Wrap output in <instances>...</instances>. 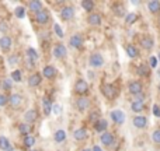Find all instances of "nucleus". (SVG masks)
Returning a JSON list of instances; mask_svg holds the SVG:
<instances>
[{
    "mask_svg": "<svg viewBox=\"0 0 160 151\" xmlns=\"http://www.w3.org/2000/svg\"><path fill=\"white\" fill-rule=\"evenodd\" d=\"M52 53H53V56H55L56 59H63V58H66L68 56V49H66V46H65L62 42H59V44H56L55 46H53Z\"/></svg>",
    "mask_w": 160,
    "mask_h": 151,
    "instance_id": "20e7f679",
    "label": "nucleus"
},
{
    "mask_svg": "<svg viewBox=\"0 0 160 151\" xmlns=\"http://www.w3.org/2000/svg\"><path fill=\"white\" fill-rule=\"evenodd\" d=\"M8 31V24L6 21H0V32H7Z\"/></svg>",
    "mask_w": 160,
    "mask_h": 151,
    "instance_id": "c03bdc74",
    "label": "nucleus"
},
{
    "mask_svg": "<svg viewBox=\"0 0 160 151\" xmlns=\"http://www.w3.org/2000/svg\"><path fill=\"white\" fill-rule=\"evenodd\" d=\"M101 92H102V95H104L105 98L114 99L117 97V94H118V90H117V87L115 85H112V84H102Z\"/></svg>",
    "mask_w": 160,
    "mask_h": 151,
    "instance_id": "f257e3e1",
    "label": "nucleus"
},
{
    "mask_svg": "<svg viewBox=\"0 0 160 151\" xmlns=\"http://www.w3.org/2000/svg\"><path fill=\"white\" fill-rule=\"evenodd\" d=\"M6 104H8V97H6L4 94H0V106H4Z\"/></svg>",
    "mask_w": 160,
    "mask_h": 151,
    "instance_id": "37998d69",
    "label": "nucleus"
},
{
    "mask_svg": "<svg viewBox=\"0 0 160 151\" xmlns=\"http://www.w3.org/2000/svg\"><path fill=\"white\" fill-rule=\"evenodd\" d=\"M37 139L34 137L32 134L31 136H27V137H24V140H22V144H24V147H27V149H32L34 144H35Z\"/></svg>",
    "mask_w": 160,
    "mask_h": 151,
    "instance_id": "c85d7f7f",
    "label": "nucleus"
},
{
    "mask_svg": "<svg viewBox=\"0 0 160 151\" xmlns=\"http://www.w3.org/2000/svg\"><path fill=\"white\" fill-rule=\"evenodd\" d=\"M75 92L79 94V95H84V94L88 92V84L84 80H78L75 83Z\"/></svg>",
    "mask_w": 160,
    "mask_h": 151,
    "instance_id": "0eeeda50",
    "label": "nucleus"
},
{
    "mask_svg": "<svg viewBox=\"0 0 160 151\" xmlns=\"http://www.w3.org/2000/svg\"><path fill=\"white\" fill-rule=\"evenodd\" d=\"M10 146H11V144H10V140H8L7 137H4V136H0V150L6 151Z\"/></svg>",
    "mask_w": 160,
    "mask_h": 151,
    "instance_id": "2f4dec72",
    "label": "nucleus"
},
{
    "mask_svg": "<svg viewBox=\"0 0 160 151\" xmlns=\"http://www.w3.org/2000/svg\"><path fill=\"white\" fill-rule=\"evenodd\" d=\"M128 91H129L132 95H139V94H142V91H143V85H142L141 81H131L129 84H128Z\"/></svg>",
    "mask_w": 160,
    "mask_h": 151,
    "instance_id": "423d86ee",
    "label": "nucleus"
},
{
    "mask_svg": "<svg viewBox=\"0 0 160 151\" xmlns=\"http://www.w3.org/2000/svg\"><path fill=\"white\" fill-rule=\"evenodd\" d=\"M88 63H90V66L93 67V69H100V67H102V64H104V58H102L101 53L96 52L90 56Z\"/></svg>",
    "mask_w": 160,
    "mask_h": 151,
    "instance_id": "7ed1b4c3",
    "label": "nucleus"
},
{
    "mask_svg": "<svg viewBox=\"0 0 160 151\" xmlns=\"http://www.w3.org/2000/svg\"><path fill=\"white\" fill-rule=\"evenodd\" d=\"M6 151H14V147H13V146H10V147H8V149L6 150Z\"/></svg>",
    "mask_w": 160,
    "mask_h": 151,
    "instance_id": "603ef678",
    "label": "nucleus"
},
{
    "mask_svg": "<svg viewBox=\"0 0 160 151\" xmlns=\"http://www.w3.org/2000/svg\"><path fill=\"white\" fill-rule=\"evenodd\" d=\"M101 21H102V17L100 16L98 13H91V14H88V17H87V22L90 25H94V27H98V25L101 24Z\"/></svg>",
    "mask_w": 160,
    "mask_h": 151,
    "instance_id": "a211bd4d",
    "label": "nucleus"
},
{
    "mask_svg": "<svg viewBox=\"0 0 160 151\" xmlns=\"http://www.w3.org/2000/svg\"><path fill=\"white\" fill-rule=\"evenodd\" d=\"M152 139H153V141H155V143L160 144V129H158V130H155V132H153Z\"/></svg>",
    "mask_w": 160,
    "mask_h": 151,
    "instance_id": "a19ab883",
    "label": "nucleus"
},
{
    "mask_svg": "<svg viewBox=\"0 0 160 151\" xmlns=\"http://www.w3.org/2000/svg\"><path fill=\"white\" fill-rule=\"evenodd\" d=\"M82 151H93V150H91V149H83Z\"/></svg>",
    "mask_w": 160,
    "mask_h": 151,
    "instance_id": "864d4df0",
    "label": "nucleus"
},
{
    "mask_svg": "<svg viewBox=\"0 0 160 151\" xmlns=\"http://www.w3.org/2000/svg\"><path fill=\"white\" fill-rule=\"evenodd\" d=\"M53 31H55V34L59 36V38H63V36H65L63 30L61 28V25H59V24H55V25H53Z\"/></svg>",
    "mask_w": 160,
    "mask_h": 151,
    "instance_id": "58836bf2",
    "label": "nucleus"
},
{
    "mask_svg": "<svg viewBox=\"0 0 160 151\" xmlns=\"http://www.w3.org/2000/svg\"><path fill=\"white\" fill-rule=\"evenodd\" d=\"M107 127H108V122L105 120V119H100V120H97L96 123H94V130L98 133L107 132Z\"/></svg>",
    "mask_w": 160,
    "mask_h": 151,
    "instance_id": "4be33fe9",
    "label": "nucleus"
},
{
    "mask_svg": "<svg viewBox=\"0 0 160 151\" xmlns=\"http://www.w3.org/2000/svg\"><path fill=\"white\" fill-rule=\"evenodd\" d=\"M91 150H93V151H102V149H101V147H100V146H94Z\"/></svg>",
    "mask_w": 160,
    "mask_h": 151,
    "instance_id": "3c124183",
    "label": "nucleus"
},
{
    "mask_svg": "<svg viewBox=\"0 0 160 151\" xmlns=\"http://www.w3.org/2000/svg\"><path fill=\"white\" fill-rule=\"evenodd\" d=\"M25 67H27L28 70L35 69V62H32V60H30V59H27V62H25Z\"/></svg>",
    "mask_w": 160,
    "mask_h": 151,
    "instance_id": "49530a36",
    "label": "nucleus"
},
{
    "mask_svg": "<svg viewBox=\"0 0 160 151\" xmlns=\"http://www.w3.org/2000/svg\"><path fill=\"white\" fill-rule=\"evenodd\" d=\"M88 119H90V122L96 123L97 120H100V113H98V112H91L90 116H88Z\"/></svg>",
    "mask_w": 160,
    "mask_h": 151,
    "instance_id": "ea45409f",
    "label": "nucleus"
},
{
    "mask_svg": "<svg viewBox=\"0 0 160 151\" xmlns=\"http://www.w3.org/2000/svg\"><path fill=\"white\" fill-rule=\"evenodd\" d=\"M73 17H75V7L72 6H65L61 10V18L63 21H70Z\"/></svg>",
    "mask_w": 160,
    "mask_h": 151,
    "instance_id": "39448f33",
    "label": "nucleus"
},
{
    "mask_svg": "<svg viewBox=\"0 0 160 151\" xmlns=\"http://www.w3.org/2000/svg\"><path fill=\"white\" fill-rule=\"evenodd\" d=\"M82 7H83V10H86V11H93L94 10V2L93 0H83Z\"/></svg>",
    "mask_w": 160,
    "mask_h": 151,
    "instance_id": "7c9ffc66",
    "label": "nucleus"
},
{
    "mask_svg": "<svg viewBox=\"0 0 160 151\" xmlns=\"http://www.w3.org/2000/svg\"><path fill=\"white\" fill-rule=\"evenodd\" d=\"M114 14H115V16H118V17H122V16H124V14H125L124 6H121V4L114 6Z\"/></svg>",
    "mask_w": 160,
    "mask_h": 151,
    "instance_id": "e433bc0d",
    "label": "nucleus"
},
{
    "mask_svg": "<svg viewBox=\"0 0 160 151\" xmlns=\"http://www.w3.org/2000/svg\"><path fill=\"white\" fill-rule=\"evenodd\" d=\"M158 60H159V62H160V52H159V53H158Z\"/></svg>",
    "mask_w": 160,
    "mask_h": 151,
    "instance_id": "5fc2aeb1",
    "label": "nucleus"
},
{
    "mask_svg": "<svg viewBox=\"0 0 160 151\" xmlns=\"http://www.w3.org/2000/svg\"><path fill=\"white\" fill-rule=\"evenodd\" d=\"M158 76H159V78H160V69L158 70Z\"/></svg>",
    "mask_w": 160,
    "mask_h": 151,
    "instance_id": "6e6d98bb",
    "label": "nucleus"
},
{
    "mask_svg": "<svg viewBox=\"0 0 160 151\" xmlns=\"http://www.w3.org/2000/svg\"><path fill=\"white\" fill-rule=\"evenodd\" d=\"M153 115H155L156 118H160V106L158 104L153 105Z\"/></svg>",
    "mask_w": 160,
    "mask_h": 151,
    "instance_id": "de8ad7c7",
    "label": "nucleus"
},
{
    "mask_svg": "<svg viewBox=\"0 0 160 151\" xmlns=\"http://www.w3.org/2000/svg\"><path fill=\"white\" fill-rule=\"evenodd\" d=\"M148 10L150 11L152 14H156L160 11V2L158 0H152V2L148 3Z\"/></svg>",
    "mask_w": 160,
    "mask_h": 151,
    "instance_id": "a878e982",
    "label": "nucleus"
},
{
    "mask_svg": "<svg viewBox=\"0 0 160 151\" xmlns=\"http://www.w3.org/2000/svg\"><path fill=\"white\" fill-rule=\"evenodd\" d=\"M135 101L143 102V101H145V97H143V94H139V95H136V97H135Z\"/></svg>",
    "mask_w": 160,
    "mask_h": 151,
    "instance_id": "8fccbe9b",
    "label": "nucleus"
},
{
    "mask_svg": "<svg viewBox=\"0 0 160 151\" xmlns=\"http://www.w3.org/2000/svg\"><path fill=\"white\" fill-rule=\"evenodd\" d=\"M153 45H155V41H153V38H150V36H143V38H141V46L143 48V49L150 50L153 48Z\"/></svg>",
    "mask_w": 160,
    "mask_h": 151,
    "instance_id": "b1692460",
    "label": "nucleus"
},
{
    "mask_svg": "<svg viewBox=\"0 0 160 151\" xmlns=\"http://www.w3.org/2000/svg\"><path fill=\"white\" fill-rule=\"evenodd\" d=\"M143 109H145V104H143V102L133 101L132 104H131V111H132L133 113H141Z\"/></svg>",
    "mask_w": 160,
    "mask_h": 151,
    "instance_id": "bb28decb",
    "label": "nucleus"
},
{
    "mask_svg": "<svg viewBox=\"0 0 160 151\" xmlns=\"http://www.w3.org/2000/svg\"><path fill=\"white\" fill-rule=\"evenodd\" d=\"M138 21V14L136 13H128L125 16V22L127 24H133V22Z\"/></svg>",
    "mask_w": 160,
    "mask_h": 151,
    "instance_id": "473e14b6",
    "label": "nucleus"
},
{
    "mask_svg": "<svg viewBox=\"0 0 160 151\" xmlns=\"http://www.w3.org/2000/svg\"><path fill=\"white\" fill-rule=\"evenodd\" d=\"M17 62H18V58H17V55H11L10 58H8V63H10V66H14V64H17Z\"/></svg>",
    "mask_w": 160,
    "mask_h": 151,
    "instance_id": "a18cd8bd",
    "label": "nucleus"
},
{
    "mask_svg": "<svg viewBox=\"0 0 160 151\" xmlns=\"http://www.w3.org/2000/svg\"><path fill=\"white\" fill-rule=\"evenodd\" d=\"M18 132L21 136H24V137H27V136H31V133L34 132V126L32 125H28V123H20L18 125Z\"/></svg>",
    "mask_w": 160,
    "mask_h": 151,
    "instance_id": "2eb2a0df",
    "label": "nucleus"
},
{
    "mask_svg": "<svg viewBox=\"0 0 160 151\" xmlns=\"http://www.w3.org/2000/svg\"><path fill=\"white\" fill-rule=\"evenodd\" d=\"M53 140H55L56 143H63V141L66 140V132L62 129L56 130L55 134H53Z\"/></svg>",
    "mask_w": 160,
    "mask_h": 151,
    "instance_id": "cd10ccee",
    "label": "nucleus"
},
{
    "mask_svg": "<svg viewBox=\"0 0 160 151\" xmlns=\"http://www.w3.org/2000/svg\"><path fill=\"white\" fill-rule=\"evenodd\" d=\"M111 119H112V122H115L117 125H122L125 122V113L122 112L121 109H114L112 112L110 113Z\"/></svg>",
    "mask_w": 160,
    "mask_h": 151,
    "instance_id": "9d476101",
    "label": "nucleus"
},
{
    "mask_svg": "<svg viewBox=\"0 0 160 151\" xmlns=\"http://www.w3.org/2000/svg\"><path fill=\"white\" fill-rule=\"evenodd\" d=\"M11 46H13V39H11V36H2L0 38V49L3 50V52H8V50L11 49Z\"/></svg>",
    "mask_w": 160,
    "mask_h": 151,
    "instance_id": "f8f14e48",
    "label": "nucleus"
},
{
    "mask_svg": "<svg viewBox=\"0 0 160 151\" xmlns=\"http://www.w3.org/2000/svg\"><path fill=\"white\" fill-rule=\"evenodd\" d=\"M100 141H101V144H104L105 147H111L114 144V141H115V137H114L112 133L104 132V133H101V136H100Z\"/></svg>",
    "mask_w": 160,
    "mask_h": 151,
    "instance_id": "6e6552de",
    "label": "nucleus"
},
{
    "mask_svg": "<svg viewBox=\"0 0 160 151\" xmlns=\"http://www.w3.org/2000/svg\"><path fill=\"white\" fill-rule=\"evenodd\" d=\"M38 111L37 109H28L27 112L24 113V120H25V123H28V125H32L34 122H37V119H38Z\"/></svg>",
    "mask_w": 160,
    "mask_h": 151,
    "instance_id": "1a4fd4ad",
    "label": "nucleus"
},
{
    "mask_svg": "<svg viewBox=\"0 0 160 151\" xmlns=\"http://www.w3.org/2000/svg\"><path fill=\"white\" fill-rule=\"evenodd\" d=\"M158 88H159V91H160V84H159V87H158Z\"/></svg>",
    "mask_w": 160,
    "mask_h": 151,
    "instance_id": "4d7b16f0",
    "label": "nucleus"
},
{
    "mask_svg": "<svg viewBox=\"0 0 160 151\" xmlns=\"http://www.w3.org/2000/svg\"><path fill=\"white\" fill-rule=\"evenodd\" d=\"M52 106H53V104H52V101H51L49 97H44V98H42V109H44L45 116L51 115V112H52Z\"/></svg>",
    "mask_w": 160,
    "mask_h": 151,
    "instance_id": "f3484780",
    "label": "nucleus"
},
{
    "mask_svg": "<svg viewBox=\"0 0 160 151\" xmlns=\"http://www.w3.org/2000/svg\"><path fill=\"white\" fill-rule=\"evenodd\" d=\"M25 53H27V59H30V60H32V62H37L38 58H39L38 53H37V50L34 49V48H28Z\"/></svg>",
    "mask_w": 160,
    "mask_h": 151,
    "instance_id": "c756f323",
    "label": "nucleus"
},
{
    "mask_svg": "<svg viewBox=\"0 0 160 151\" xmlns=\"http://www.w3.org/2000/svg\"><path fill=\"white\" fill-rule=\"evenodd\" d=\"M138 74L142 76V77H146L149 74V67L146 66V64H139L138 67Z\"/></svg>",
    "mask_w": 160,
    "mask_h": 151,
    "instance_id": "c9c22d12",
    "label": "nucleus"
},
{
    "mask_svg": "<svg viewBox=\"0 0 160 151\" xmlns=\"http://www.w3.org/2000/svg\"><path fill=\"white\" fill-rule=\"evenodd\" d=\"M34 20H35V22L38 25H47L48 22L51 21V14L48 10H41L39 13L35 14V17H34Z\"/></svg>",
    "mask_w": 160,
    "mask_h": 151,
    "instance_id": "f03ea898",
    "label": "nucleus"
},
{
    "mask_svg": "<svg viewBox=\"0 0 160 151\" xmlns=\"http://www.w3.org/2000/svg\"><path fill=\"white\" fill-rule=\"evenodd\" d=\"M42 81V74H39V73H34V74H31L28 77V85L30 87H38L39 84H41Z\"/></svg>",
    "mask_w": 160,
    "mask_h": 151,
    "instance_id": "6ab92c4d",
    "label": "nucleus"
},
{
    "mask_svg": "<svg viewBox=\"0 0 160 151\" xmlns=\"http://www.w3.org/2000/svg\"><path fill=\"white\" fill-rule=\"evenodd\" d=\"M52 112L55 113V115H61V112H62V106L59 104H55L52 106Z\"/></svg>",
    "mask_w": 160,
    "mask_h": 151,
    "instance_id": "79ce46f5",
    "label": "nucleus"
},
{
    "mask_svg": "<svg viewBox=\"0 0 160 151\" xmlns=\"http://www.w3.org/2000/svg\"><path fill=\"white\" fill-rule=\"evenodd\" d=\"M150 67H153V69L158 67V58H155V56L150 58Z\"/></svg>",
    "mask_w": 160,
    "mask_h": 151,
    "instance_id": "09e8293b",
    "label": "nucleus"
},
{
    "mask_svg": "<svg viewBox=\"0 0 160 151\" xmlns=\"http://www.w3.org/2000/svg\"><path fill=\"white\" fill-rule=\"evenodd\" d=\"M125 52H127V55L129 56L131 59H135V58H138V56H139L138 48H136L135 45H132V44H129V45H127V46H125Z\"/></svg>",
    "mask_w": 160,
    "mask_h": 151,
    "instance_id": "5701e85b",
    "label": "nucleus"
},
{
    "mask_svg": "<svg viewBox=\"0 0 160 151\" xmlns=\"http://www.w3.org/2000/svg\"><path fill=\"white\" fill-rule=\"evenodd\" d=\"M73 137H75V140H78V141L86 140V139L88 137V132H87V129H84V127H80V129L75 130V133H73Z\"/></svg>",
    "mask_w": 160,
    "mask_h": 151,
    "instance_id": "412c9836",
    "label": "nucleus"
},
{
    "mask_svg": "<svg viewBox=\"0 0 160 151\" xmlns=\"http://www.w3.org/2000/svg\"><path fill=\"white\" fill-rule=\"evenodd\" d=\"M132 122H133V126H135L136 129H145L146 125H148V119L145 118V116H142V115L135 116Z\"/></svg>",
    "mask_w": 160,
    "mask_h": 151,
    "instance_id": "aec40b11",
    "label": "nucleus"
},
{
    "mask_svg": "<svg viewBox=\"0 0 160 151\" xmlns=\"http://www.w3.org/2000/svg\"><path fill=\"white\" fill-rule=\"evenodd\" d=\"M56 69L52 66V64H48V66H45L44 69H42V76L45 77V78H48V80H52V78H55L56 77Z\"/></svg>",
    "mask_w": 160,
    "mask_h": 151,
    "instance_id": "dca6fc26",
    "label": "nucleus"
},
{
    "mask_svg": "<svg viewBox=\"0 0 160 151\" xmlns=\"http://www.w3.org/2000/svg\"><path fill=\"white\" fill-rule=\"evenodd\" d=\"M8 104H10L11 108H20L22 104V97L20 95V94H11L10 97H8Z\"/></svg>",
    "mask_w": 160,
    "mask_h": 151,
    "instance_id": "4468645a",
    "label": "nucleus"
},
{
    "mask_svg": "<svg viewBox=\"0 0 160 151\" xmlns=\"http://www.w3.org/2000/svg\"><path fill=\"white\" fill-rule=\"evenodd\" d=\"M14 16H16L17 18H24L25 17V8L22 7V6L16 7V10H14Z\"/></svg>",
    "mask_w": 160,
    "mask_h": 151,
    "instance_id": "f704fd0d",
    "label": "nucleus"
},
{
    "mask_svg": "<svg viewBox=\"0 0 160 151\" xmlns=\"http://www.w3.org/2000/svg\"><path fill=\"white\" fill-rule=\"evenodd\" d=\"M30 151H37V150H30Z\"/></svg>",
    "mask_w": 160,
    "mask_h": 151,
    "instance_id": "13d9d810",
    "label": "nucleus"
},
{
    "mask_svg": "<svg viewBox=\"0 0 160 151\" xmlns=\"http://www.w3.org/2000/svg\"><path fill=\"white\" fill-rule=\"evenodd\" d=\"M88 106H90V99H88L87 97H80V98H78V101H76V108H78L79 112L87 111Z\"/></svg>",
    "mask_w": 160,
    "mask_h": 151,
    "instance_id": "9b49d317",
    "label": "nucleus"
},
{
    "mask_svg": "<svg viewBox=\"0 0 160 151\" xmlns=\"http://www.w3.org/2000/svg\"><path fill=\"white\" fill-rule=\"evenodd\" d=\"M83 44H84V41H83V36L80 34H75L69 39V45L72 48H76V49H80L83 46Z\"/></svg>",
    "mask_w": 160,
    "mask_h": 151,
    "instance_id": "ddd939ff",
    "label": "nucleus"
},
{
    "mask_svg": "<svg viewBox=\"0 0 160 151\" xmlns=\"http://www.w3.org/2000/svg\"><path fill=\"white\" fill-rule=\"evenodd\" d=\"M10 78L13 80V81H16V83H20V81H21V78H22L21 70H14V72L10 74Z\"/></svg>",
    "mask_w": 160,
    "mask_h": 151,
    "instance_id": "72a5a7b5",
    "label": "nucleus"
},
{
    "mask_svg": "<svg viewBox=\"0 0 160 151\" xmlns=\"http://www.w3.org/2000/svg\"><path fill=\"white\" fill-rule=\"evenodd\" d=\"M28 8H30V11L34 14L39 13L41 10H44V8H42V3L38 2V0H32V2L28 3Z\"/></svg>",
    "mask_w": 160,
    "mask_h": 151,
    "instance_id": "393cba45",
    "label": "nucleus"
},
{
    "mask_svg": "<svg viewBox=\"0 0 160 151\" xmlns=\"http://www.w3.org/2000/svg\"><path fill=\"white\" fill-rule=\"evenodd\" d=\"M11 85H13V80H11V78H6L4 81H3L2 87H3V90L10 91V90H11Z\"/></svg>",
    "mask_w": 160,
    "mask_h": 151,
    "instance_id": "4c0bfd02",
    "label": "nucleus"
}]
</instances>
